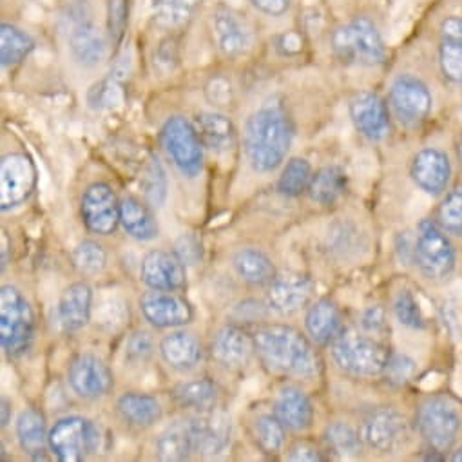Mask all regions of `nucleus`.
I'll return each mask as SVG.
<instances>
[{
  "label": "nucleus",
  "instance_id": "obj_1",
  "mask_svg": "<svg viewBox=\"0 0 462 462\" xmlns=\"http://www.w3.org/2000/svg\"><path fill=\"white\" fill-rule=\"evenodd\" d=\"M292 140V120L276 100L265 102L247 118L244 145L251 167L260 174L274 172L287 160Z\"/></svg>",
  "mask_w": 462,
  "mask_h": 462
},
{
  "label": "nucleus",
  "instance_id": "obj_2",
  "mask_svg": "<svg viewBox=\"0 0 462 462\" xmlns=\"http://www.w3.org/2000/svg\"><path fill=\"white\" fill-rule=\"evenodd\" d=\"M256 354L262 363L282 375L310 381L319 375L321 359L316 343L291 325H263L254 332Z\"/></svg>",
  "mask_w": 462,
  "mask_h": 462
},
{
  "label": "nucleus",
  "instance_id": "obj_3",
  "mask_svg": "<svg viewBox=\"0 0 462 462\" xmlns=\"http://www.w3.org/2000/svg\"><path fill=\"white\" fill-rule=\"evenodd\" d=\"M334 55L352 66L375 68L386 60L388 50L377 23L370 15H356L330 35Z\"/></svg>",
  "mask_w": 462,
  "mask_h": 462
},
{
  "label": "nucleus",
  "instance_id": "obj_4",
  "mask_svg": "<svg viewBox=\"0 0 462 462\" xmlns=\"http://www.w3.org/2000/svg\"><path fill=\"white\" fill-rule=\"evenodd\" d=\"M433 53L440 79L462 89V0H444L433 24Z\"/></svg>",
  "mask_w": 462,
  "mask_h": 462
},
{
  "label": "nucleus",
  "instance_id": "obj_5",
  "mask_svg": "<svg viewBox=\"0 0 462 462\" xmlns=\"http://www.w3.org/2000/svg\"><path fill=\"white\" fill-rule=\"evenodd\" d=\"M330 346L336 366L346 375L363 379L383 375L392 356L377 337L354 328H345Z\"/></svg>",
  "mask_w": 462,
  "mask_h": 462
},
{
  "label": "nucleus",
  "instance_id": "obj_6",
  "mask_svg": "<svg viewBox=\"0 0 462 462\" xmlns=\"http://www.w3.org/2000/svg\"><path fill=\"white\" fill-rule=\"evenodd\" d=\"M386 102L392 118L410 131L424 125L435 109V97L430 84L411 71H401L392 79Z\"/></svg>",
  "mask_w": 462,
  "mask_h": 462
},
{
  "label": "nucleus",
  "instance_id": "obj_7",
  "mask_svg": "<svg viewBox=\"0 0 462 462\" xmlns=\"http://www.w3.org/2000/svg\"><path fill=\"white\" fill-rule=\"evenodd\" d=\"M35 312L26 296L14 285L0 289V343L8 357L17 359L30 352L35 341Z\"/></svg>",
  "mask_w": 462,
  "mask_h": 462
},
{
  "label": "nucleus",
  "instance_id": "obj_8",
  "mask_svg": "<svg viewBox=\"0 0 462 462\" xmlns=\"http://www.w3.org/2000/svg\"><path fill=\"white\" fill-rule=\"evenodd\" d=\"M413 263L430 282H442L455 271L457 253L449 235L444 233L435 219L424 217L417 225V235L413 238Z\"/></svg>",
  "mask_w": 462,
  "mask_h": 462
},
{
  "label": "nucleus",
  "instance_id": "obj_9",
  "mask_svg": "<svg viewBox=\"0 0 462 462\" xmlns=\"http://www.w3.org/2000/svg\"><path fill=\"white\" fill-rule=\"evenodd\" d=\"M415 428L428 448L446 453L455 446L460 435L462 415L451 399L430 395L420 401L417 408Z\"/></svg>",
  "mask_w": 462,
  "mask_h": 462
},
{
  "label": "nucleus",
  "instance_id": "obj_10",
  "mask_svg": "<svg viewBox=\"0 0 462 462\" xmlns=\"http://www.w3.org/2000/svg\"><path fill=\"white\" fill-rule=\"evenodd\" d=\"M160 143L181 176L192 180L201 174L205 145L192 120L169 116L160 129Z\"/></svg>",
  "mask_w": 462,
  "mask_h": 462
},
{
  "label": "nucleus",
  "instance_id": "obj_11",
  "mask_svg": "<svg viewBox=\"0 0 462 462\" xmlns=\"http://www.w3.org/2000/svg\"><path fill=\"white\" fill-rule=\"evenodd\" d=\"M100 448L97 424L82 415H66L50 428V451L60 462H84Z\"/></svg>",
  "mask_w": 462,
  "mask_h": 462
},
{
  "label": "nucleus",
  "instance_id": "obj_12",
  "mask_svg": "<svg viewBox=\"0 0 462 462\" xmlns=\"http://www.w3.org/2000/svg\"><path fill=\"white\" fill-rule=\"evenodd\" d=\"M66 41L69 55L82 68H97L107 55V39L86 5H77L68 12Z\"/></svg>",
  "mask_w": 462,
  "mask_h": 462
},
{
  "label": "nucleus",
  "instance_id": "obj_13",
  "mask_svg": "<svg viewBox=\"0 0 462 462\" xmlns=\"http://www.w3.org/2000/svg\"><path fill=\"white\" fill-rule=\"evenodd\" d=\"M210 32L217 51L228 60L247 57L254 46V33L249 21L226 5H217L212 10Z\"/></svg>",
  "mask_w": 462,
  "mask_h": 462
},
{
  "label": "nucleus",
  "instance_id": "obj_14",
  "mask_svg": "<svg viewBox=\"0 0 462 462\" xmlns=\"http://www.w3.org/2000/svg\"><path fill=\"white\" fill-rule=\"evenodd\" d=\"M80 214L86 228L98 236H111L120 225V199L111 185L95 181L86 187L80 199Z\"/></svg>",
  "mask_w": 462,
  "mask_h": 462
},
{
  "label": "nucleus",
  "instance_id": "obj_15",
  "mask_svg": "<svg viewBox=\"0 0 462 462\" xmlns=\"http://www.w3.org/2000/svg\"><path fill=\"white\" fill-rule=\"evenodd\" d=\"M37 187V167L24 152H10L0 162V208L12 210L30 199Z\"/></svg>",
  "mask_w": 462,
  "mask_h": 462
},
{
  "label": "nucleus",
  "instance_id": "obj_16",
  "mask_svg": "<svg viewBox=\"0 0 462 462\" xmlns=\"http://www.w3.org/2000/svg\"><path fill=\"white\" fill-rule=\"evenodd\" d=\"M361 437L370 449L377 453H393L408 437V422L393 406H379L365 417Z\"/></svg>",
  "mask_w": 462,
  "mask_h": 462
},
{
  "label": "nucleus",
  "instance_id": "obj_17",
  "mask_svg": "<svg viewBox=\"0 0 462 462\" xmlns=\"http://www.w3.org/2000/svg\"><path fill=\"white\" fill-rule=\"evenodd\" d=\"M348 115L356 131L368 142H383L390 134L392 113L386 98L375 91H357L348 102Z\"/></svg>",
  "mask_w": 462,
  "mask_h": 462
},
{
  "label": "nucleus",
  "instance_id": "obj_18",
  "mask_svg": "<svg viewBox=\"0 0 462 462\" xmlns=\"http://www.w3.org/2000/svg\"><path fill=\"white\" fill-rule=\"evenodd\" d=\"M68 384L77 397L95 401L106 397L113 390L115 377L104 359L84 352L71 359L68 366Z\"/></svg>",
  "mask_w": 462,
  "mask_h": 462
},
{
  "label": "nucleus",
  "instance_id": "obj_19",
  "mask_svg": "<svg viewBox=\"0 0 462 462\" xmlns=\"http://www.w3.org/2000/svg\"><path fill=\"white\" fill-rule=\"evenodd\" d=\"M194 453L212 458L225 453L233 439V422L230 415L221 408H212L196 413L189 419Z\"/></svg>",
  "mask_w": 462,
  "mask_h": 462
},
{
  "label": "nucleus",
  "instance_id": "obj_20",
  "mask_svg": "<svg viewBox=\"0 0 462 462\" xmlns=\"http://www.w3.org/2000/svg\"><path fill=\"white\" fill-rule=\"evenodd\" d=\"M267 287V305L282 316H292L307 309L316 292L312 278L298 271L278 273Z\"/></svg>",
  "mask_w": 462,
  "mask_h": 462
},
{
  "label": "nucleus",
  "instance_id": "obj_21",
  "mask_svg": "<svg viewBox=\"0 0 462 462\" xmlns=\"http://www.w3.org/2000/svg\"><path fill=\"white\" fill-rule=\"evenodd\" d=\"M140 312L154 328H181L194 318V309L183 296L163 291L142 294Z\"/></svg>",
  "mask_w": 462,
  "mask_h": 462
},
{
  "label": "nucleus",
  "instance_id": "obj_22",
  "mask_svg": "<svg viewBox=\"0 0 462 462\" xmlns=\"http://www.w3.org/2000/svg\"><path fill=\"white\" fill-rule=\"evenodd\" d=\"M140 280L149 291L178 292L187 285V265L169 251H149L140 263Z\"/></svg>",
  "mask_w": 462,
  "mask_h": 462
},
{
  "label": "nucleus",
  "instance_id": "obj_23",
  "mask_svg": "<svg viewBox=\"0 0 462 462\" xmlns=\"http://www.w3.org/2000/svg\"><path fill=\"white\" fill-rule=\"evenodd\" d=\"M451 160L446 151L439 147H424L417 151L410 163V176L413 183L430 196H440L449 189Z\"/></svg>",
  "mask_w": 462,
  "mask_h": 462
},
{
  "label": "nucleus",
  "instance_id": "obj_24",
  "mask_svg": "<svg viewBox=\"0 0 462 462\" xmlns=\"http://www.w3.org/2000/svg\"><path fill=\"white\" fill-rule=\"evenodd\" d=\"M254 354V336L238 325H223L212 334L210 357L226 370L247 366Z\"/></svg>",
  "mask_w": 462,
  "mask_h": 462
},
{
  "label": "nucleus",
  "instance_id": "obj_25",
  "mask_svg": "<svg viewBox=\"0 0 462 462\" xmlns=\"http://www.w3.org/2000/svg\"><path fill=\"white\" fill-rule=\"evenodd\" d=\"M93 316V289L77 282L64 289L57 305V321L66 334H73L88 327Z\"/></svg>",
  "mask_w": 462,
  "mask_h": 462
},
{
  "label": "nucleus",
  "instance_id": "obj_26",
  "mask_svg": "<svg viewBox=\"0 0 462 462\" xmlns=\"http://www.w3.org/2000/svg\"><path fill=\"white\" fill-rule=\"evenodd\" d=\"M305 330L318 346L332 345L345 330L339 307L328 298L312 301L305 312Z\"/></svg>",
  "mask_w": 462,
  "mask_h": 462
},
{
  "label": "nucleus",
  "instance_id": "obj_27",
  "mask_svg": "<svg viewBox=\"0 0 462 462\" xmlns=\"http://www.w3.org/2000/svg\"><path fill=\"white\" fill-rule=\"evenodd\" d=\"M158 350L163 363L180 374L194 370L203 357V350L198 337L181 328L165 334L158 345Z\"/></svg>",
  "mask_w": 462,
  "mask_h": 462
},
{
  "label": "nucleus",
  "instance_id": "obj_28",
  "mask_svg": "<svg viewBox=\"0 0 462 462\" xmlns=\"http://www.w3.org/2000/svg\"><path fill=\"white\" fill-rule=\"evenodd\" d=\"M274 413L287 430L296 433L309 430L314 422L312 401L301 388L294 384H285L280 388L274 401Z\"/></svg>",
  "mask_w": 462,
  "mask_h": 462
},
{
  "label": "nucleus",
  "instance_id": "obj_29",
  "mask_svg": "<svg viewBox=\"0 0 462 462\" xmlns=\"http://www.w3.org/2000/svg\"><path fill=\"white\" fill-rule=\"evenodd\" d=\"M15 435L21 449L33 460H46L50 449V430L44 415L35 408H26L15 422Z\"/></svg>",
  "mask_w": 462,
  "mask_h": 462
},
{
  "label": "nucleus",
  "instance_id": "obj_30",
  "mask_svg": "<svg viewBox=\"0 0 462 462\" xmlns=\"http://www.w3.org/2000/svg\"><path fill=\"white\" fill-rule=\"evenodd\" d=\"M116 413L131 428L145 430L154 426L163 417L160 401L149 393L125 392L116 399Z\"/></svg>",
  "mask_w": 462,
  "mask_h": 462
},
{
  "label": "nucleus",
  "instance_id": "obj_31",
  "mask_svg": "<svg viewBox=\"0 0 462 462\" xmlns=\"http://www.w3.org/2000/svg\"><path fill=\"white\" fill-rule=\"evenodd\" d=\"M120 226L136 242H152L160 233L151 207L136 196L120 199Z\"/></svg>",
  "mask_w": 462,
  "mask_h": 462
},
{
  "label": "nucleus",
  "instance_id": "obj_32",
  "mask_svg": "<svg viewBox=\"0 0 462 462\" xmlns=\"http://www.w3.org/2000/svg\"><path fill=\"white\" fill-rule=\"evenodd\" d=\"M192 122L207 149L214 152H226L235 147L236 127L230 116L219 111H201Z\"/></svg>",
  "mask_w": 462,
  "mask_h": 462
},
{
  "label": "nucleus",
  "instance_id": "obj_33",
  "mask_svg": "<svg viewBox=\"0 0 462 462\" xmlns=\"http://www.w3.org/2000/svg\"><path fill=\"white\" fill-rule=\"evenodd\" d=\"M233 269L242 282L253 287L269 285L278 274L273 260L263 251L254 247L236 251L233 256Z\"/></svg>",
  "mask_w": 462,
  "mask_h": 462
},
{
  "label": "nucleus",
  "instance_id": "obj_34",
  "mask_svg": "<svg viewBox=\"0 0 462 462\" xmlns=\"http://www.w3.org/2000/svg\"><path fill=\"white\" fill-rule=\"evenodd\" d=\"M154 453L158 460L178 462L185 460L194 453L192 433L189 420H174L171 422L156 439Z\"/></svg>",
  "mask_w": 462,
  "mask_h": 462
},
{
  "label": "nucleus",
  "instance_id": "obj_35",
  "mask_svg": "<svg viewBox=\"0 0 462 462\" xmlns=\"http://www.w3.org/2000/svg\"><path fill=\"white\" fill-rule=\"evenodd\" d=\"M217 395L219 390L216 383L207 377L183 381L172 388V399L176 404L183 410H194L196 413L216 408Z\"/></svg>",
  "mask_w": 462,
  "mask_h": 462
},
{
  "label": "nucleus",
  "instance_id": "obj_36",
  "mask_svg": "<svg viewBox=\"0 0 462 462\" xmlns=\"http://www.w3.org/2000/svg\"><path fill=\"white\" fill-rule=\"evenodd\" d=\"M346 187L348 176L345 169L339 165H327L312 174L307 192L312 201L328 207L334 205L346 192Z\"/></svg>",
  "mask_w": 462,
  "mask_h": 462
},
{
  "label": "nucleus",
  "instance_id": "obj_37",
  "mask_svg": "<svg viewBox=\"0 0 462 462\" xmlns=\"http://www.w3.org/2000/svg\"><path fill=\"white\" fill-rule=\"evenodd\" d=\"M203 0H151L156 26L174 32L187 26L199 12Z\"/></svg>",
  "mask_w": 462,
  "mask_h": 462
},
{
  "label": "nucleus",
  "instance_id": "obj_38",
  "mask_svg": "<svg viewBox=\"0 0 462 462\" xmlns=\"http://www.w3.org/2000/svg\"><path fill=\"white\" fill-rule=\"evenodd\" d=\"M33 50L35 39L28 32L12 23L0 24V62H3V68L21 64Z\"/></svg>",
  "mask_w": 462,
  "mask_h": 462
},
{
  "label": "nucleus",
  "instance_id": "obj_39",
  "mask_svg": "<svg viewBox=\"0 0 462 462\" xmlns=\"http://www.w3.org/2000/svg\"><path fill=\"white\" fill-rule=\"evenodd\" d=\"M253 437L263 453L278 455L285 446L287 428L274 411L260 413L253 422Z\"/></svg>",
  "mask_w": 462,
  "mask_h": 462
},
{
  "label": "nucleus",
  "instance_id": "obj_40",
  "mask_svg": "<svg viewBox=\"0 0 462 462\" xmlns=\"http://www.w3.org/2000/svg\"><path fill=\"white\" fill-rule=\"evenodd\" d=\"M325 442L327 448L343 458L348 457H356L361 453L363 448V437L361 431L357 428H354L350 422L346 420H334L325 428Z\"/></svg>",
  "mask_w": 462,
  "mask_h": 462
},
{
  "label": "nucleus",
  "instance_id": "obj_41",
  "mask_svg": "<svg viewBox=\"0 0 462 462\" xmlns=\"http://www.w3.org/2000/svg\"><path fill=\"white\" fill-rule=\"evenodd\" d=\"M312 165L307 158H291L278 180V192L287 198H298L309 190L312 180Z\"/></svg>",
  "mask_w": 462,
  "mask_h": 462
},
{
  "label": "nucleus",
  "instance_id": "obj_42",
  "mask_svg": "<svg viewBox=\"0 0 462 462\" xmlns=\"http://www.w3.org/2000/svg\"><path fill=\"white\" fill-rule=\"evenodd\" d=\"M435 221L449 236L462 238V185L444 192V198L437 207Z\"/></svg>",
  "mask_w": 462,
  "mask_h": 462
},
{
  "label": "nucleus",
  "instance_id": "obj_43",
  "mask_svg": "<svg viewBox=\"0 0 462 462\" xmlns=\"http://www.w3.org/2000/svg\"><path fill=\"white\" fill-rule=\"evenodd\" d=\"M73 267L79 274L93 278L106 271L107 267V253L106 249L95 242V240H84L80 242L71 254Z\"/></svg>",
  "mask_w": 462,
  "mask_h": 462
},
{
  "label": "nucleus",
  "instance_id": "obj_44",
  "mask_svg": "<svg viewBox=\"0 0 462 462\" xmlns=\"http://www.w3.org/2000/svg\"><path fill=\"white\" fill-rule=\"evenodd\" d=\"M392 310H393L397 323L410 330H422L426 327L424 314H422V309H420L417 298L406 289H402L395 294Z\"/></svg>",
  "mask_w": 462,
  "mask_h": 462
},
{
  "label": "nucleus",
  "instance_id": "obj_45",
  "mask_svg": "<svg viewBox=\"0 0 462 462\" xmlns=\"http://www.w3.org/2000/svg\"><path fill=\"white\" fill-rule=\"evenodd\" d=\"M142 187L145 190V196L154 203L162 205L167 194V178L162 163L158 158H151L149 165L145 167V172L142 176Z\"/></svg>",
  "mask_w": 462,
  "mask_h": 462
},
{
  "label": "nucleus",
  "instance_id": "obj_46",
  "mask_svg": "<svg viewBox=\"0 0 462 462\" xmlns=\"http://www.w3.org/2000/svg\"><path fill=\"white\" fill-rule=\"evenodd\" d=\"M129 24V0H107V35L120 44Z\"/></svg>",
  "mask_w": 462,
  "mask_h": 462
},
{
  "label": "nucleus",
  "instance_id": "obj_47",
  "mask_svg": "<svg viewBox=\"0 0 462 462\" xmlns=\"http://www.w3.org/2000/svg\"><path fill=\"white\" fill-rule=\"evenodd\" d=\"M417 372V363L406 354H392L383 372L386 381L393 386L406 384Z\"/></svg>",
  "mask_w": 462,
  "mask_h": 462
},
{
  "label": "nucleus",
  "instance_id": "obj_48",
  "mask_svg": "<svg viewBox=\"0 0 462 462\" xmlns=\"http://www.w3.org/2000/svg\"><path fill=\"white\" fill-rule=\"evenodd\" d=\"M122 102V91L113 80L98 82L89 91V104L93 109H111Z\"/></svg>",
  "mask_w": 462,
  "mask_h": 462
},
{
  "label": "nucleus",
  "instance_id": "obj_49",
  "mask_svg": "<svg viewBox=\"0 0 462 462\" xmlns=\"http://www.w3.org/2000/svg\"><path fill=\"white\" fill-rule=\"evenodd\" d=\"M187 267L199 265L203 262V244L194 233H185L174 242L172 251Z\"/></svg>",
  "mask_w": 462,
  "mask_h": 462
},
{
  "label": "nucleus",
  "instance_id": "obj_50",
  "mask_svg": "<svg viewBox=\"0 0 462 462\" xmlns=\"http://www.w3.org/2000/svg\"><path fill=\"white\" fill-rule=\"evenodd\" d=\"M359 327L365 334H370L374 337H383L390 330L386 310L379 305L366 307L359 316Z\"/></svg>",
  "mask_w": 462,
  "mask_h": 462
},
{
  "label": "nucleus",
  "instance_id": "obj_51",
  "mask_svg": "<svg viewBox=\"0 0 462 462\" xmlns=\"http://www.w3.org/2000/svg\"><path fill=\"white\" fill-rule=\"evenodd\" d=\"M97 318L100 325H109V328H115L125 319V303L118 298H107L97 309Z\"/></svg>",
  "mask_w": 462,
  "mask_h": 462
},
{
  "label": "nucleus",
  "instance_id": "obj_52",
  "mask_svg": "<svg viewBox=\"0 0 462 462\" xmlns=\"http://www.w3.org/2000/svg\"><path fill=\"white\" fill-rule=\"evenodd\" d=\"M205 95L208 98V102H212V106H228L233 102V84H230L226 79H212L207 84Z\"/></svg>",
  "mask_w": 462,
  "mask_h": 462
},
{
  "label": "nucleus",
  "instance_id": "obj_53",
  "mask_svg": "<svg viewBox=\"0 0 462 462\" xmlns=\"http://www.w3.org/2000/svg\"><path fill=\"white\" fill-rule=\"evenodd\" d=\"M287 460H294V462H323V460H327V457L314 444L305 442V440H298V442H294L289 448Z\"/></svg>",
  "mask_w": 462,
  "mask_h": 462
},
{
  "label": "nucleus",
  "instance_id": "obj_54",
  "mask_svg": "<svg viewBox=\"0 0 462 462\" xmlns=\"http://www.w3.org/2000/svg\"><path fill=\"white\" fill-rule=\"evenodd\" d=\"M151 352H152V339L147 332H136L129 339L127 350H125V354L131 361H143L151 356Z\"/></svg>",
  "mask_w": 462,
  "mask_h": 462
},
{
  "label": "nucleus",
  "instance_id": "obj_55",
  "mask_svg": "<svg viewBox=\"0 0 462 462\" xmlns=\"http://www.w3.org/2000/svg\"><path fill=\"white\" fill-rule=\"evenodd\" d=\"M249 3L263 15L280 19L291 12L292 0H249Z\"/></svg>",
  "mask_w": 462,
  "mask_h": 462
},
{
  "label": "nucleus",
  "instance_id": "obj_56",
  "mask_svg": "<svg viewBox=\"0 0 462 462\" xmlns=\"http://www.w3.org/2000/svg\"><path fill=\"white\" fill-rule=\"evenodd\" d=\"M3 428H6L10 422H12V402L5 397L3 399Z\"/></svg>",
  "mask_w": 462,
  "mask_h": 462
},
{
  "label": "nucleus",
  "instance_id": "obj_57",
  "mask_svg": "<svg viewBox=\"0 0 462 462\" xmlns=\"http://www.w3.org/2000/svg\"><path fill=\"white\" fill-rule=\"evenodd\" d=\"M451 460H455V462H462V444H458L453 451H451V457H449Z\"/></svg>",
  "mask_w": 462,
  "mask_h": 462
},
{
  "label": "nucleus",
  "instance_id": "obj_58",
  "mask_svg": "<svg viewBox=\"0 0 462 462\" xmlns=\"http://www.w3.org/2000/svg\"><path fill=\"white\" fill-rule=\"evenodd\" d=\"M455 149H457V158H458V162H460V165H462V131L458 133V138H457V145H455Z\"/></svg>",
  "mask_w": 462,
  "mask_h": 462
},
{
  "label": "nucleus",
  "instance_id": "obj_59",
  "mask_svg": "<svg viewBox=\"0 0 462 462\" xmlns=\"http://www.w3.org/2000/svg\"><path fill=\"white\" fill-rule=\"evenodd\" d=\"M8 265V245H6V236L3 238V271Z\"/></svg>",
  "mask_w": 462,
  "mask_h": 462
}]
</instances>
